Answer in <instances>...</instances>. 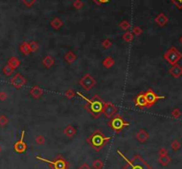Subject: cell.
Masks as SVG:
<instances>
[{
  "label": "cell",
  "instance_id": "1",
  "mask_svg": "<svg viewBox=\"0 0 182 169\" xmlns=\"http://www.w3.org/2000/svg\"><path fill=\"white\" fill-rule=\"evenodd\" d=\"M77 95L83 99L86 104L83 105V108L88 112L94 119H99L102 115V108L104 105V101L101 97L98 95H94L91 99L83 96V94L79 91H77Z\"/></svg>",
  "mask_w": 182,
  "mask_h": 169
},
{
  "label": "cell",
  "instance_id": "2",
  "mask_svg": "<svg viewBox=\"0 0 182 169\" xmlns=\"http://www.w3.org/2000/svg\"><path fill=\"white\" fill-rule=\"evenodd\" d=\"M110 140H111L110 136H106L99 129H96L87 137L86 142L95 151L98 152L99 151H101V149L105 145L109 144Z\"/></svg>",
  "mask_w": 182,
  "mask_h": 169
},
{
  "label": "cell",
  "instance_id": "3",
  "mask_svg": "<svg viewBox=\"0 0 182 169\" xmlns=\"http://www.w3.org/2000/svg\"><path fill=\"white\" fill-rule=\"evenodd\" d=\"M116 152L119 154L123 159H125V162L127 163V166H128L129 169H153V167L151 166L150 165L148 164L146 160H144L138 154L134 155L133 159L130 160V159H128L127 158H125V155L122 153L119 150H117Z\"/></svg>",
  "mask_w": 182,
  "mask_h": 169
},
{
  "label": "cell",
  "instance_id": "4",
  "mask_svg": "<svg viewBox=\"0 0 182 169\" xmlns=\"http://www.w3.org/2000/svg\"><path fill=\"white\" fill-rule=\"evenodd\" d=\"M108 126L115 133L118 134L122 132L125 128L130 127L131 124L129 121L125 120L120 114L116 113L112 118L109 119V120L108 121Z\"/></svg>",
  "mask_w": 182,
  "mask_h": 169
},
{
  "label": "cell",
  "instance_id": "5",
  "mask_svg": "<svg viewBox=\"0 0 182 169\" xmlns=\"http://www.w3.org/2000/svg\"><path fill=\"white\" fill-rule=\"evenodd\" d=\"M36 159L37 160H40V161L47 163L52 169H68L70 167V164L67 161V159L62 155H58L57 157L54 159H52V160L44 159V158L39 157V156H36Z\"/></svg>",
  "mask_w": 182,
  "mask_h": 169
},
{
  "label": "cell",
  "instance_id": "6",
  "mask_svg": "<svg viewBox=\"0 0 182 169\" xmlns=\"http://www.w3.org/2000/svg\"><path fill=\"white\" fill-rule=\"evenodd\" d=\"M163 59L171 66H173L175 64H178V62L181 59L182 53L179 51H178V49L176 47L172 46L171 48H169L163 53Z\"/></svg>",
  "mask_w": 182,
  "mask_h": 169
},
{
  "label": "cell",
  "instance_id": "7",
  "mask_svg": "<svg viewBox=\"0 0 182 169\" xmlns=\"http://www.w3.org/2000/svg\"><path fill=\"white\" fill-rule=\"evenodd\" d=\"M79 84L83 90L90 91L96 85V80L94 79V77L91 74H85L79 80Z\"/></svg>",
  "mask_w": 182,
  "mask_h": 169
},
{
  "label": "cell",
  "instance_id": "8",
  "mask_svg": "<svg viewBox=\"0 0 182 169\" xmlns=\"http://www.w3.org/2000/svg\"><path fill=\"white\" fill-rule=\"evenodd\" d=\"M144 95H145L146 101H147V108L152 107L158 100H160V99H164V98H165L164 96H158V95L153 90V89H151V88H149L147 91L144 92Z\"/></svg>",
  "mask_w": 182,
  "mask_h": 169
},
{
  "label": "cell",
  "instance_id": "9",
  "mask_svg": "<svg viewBox=\"0 0 182 169\" xmlns=\"http://www.w3.org/2000/svg\"><path fill=\"white\" fill-rule=\"evenodd\" d=\"M118 112L117 106L111 102H105L102 108V114H104L107 119H111Z\"/></svg>",
  "mask_w": 182,
  "mask_h": 169
},
{
  "label": "cell",
  "instance_id": "10",
  "mask_svg": "<svg viewBox=\"0 0 182 169\" xmlns=\"http://www.w3.org/2000/svg\"><path fill=\"white\" fill-rule=\"evenodd\" d=\"M24 136H25V130L23 129L21 131V138L19 139L15 144H13V151L15 152H17V153H24V152H26L27 149H28V145L24 142Z\"/></svg>",
  "mask_w": 182,
  "mask_h": 169
},
{
  "label": "cell",
  "instance_id": "11",
  "mask_svg": "<svg viewBox=\"0 0 182 169\" xmlns=\"http://www.w3.org/2000/svg\"><path fill=\"white\" fill-rule=\"evenodd\" d=\"M10 82L12 83V85L15 88V89L20 90V89H21V88L24 87V86L26 85L27 81L21 74L17 73V74H15L11 78Z\"/></svg>",
  "mask_w": 182,
  "mask_h": 169
},
{
  "label": "cell",
  "instance_id": "12",
  "mask_svg": "<svg viewBox=\"0 0 182 169\" xmlns=\"http://www.w3.org/2000/svg\"><path fill=\"white\" fill-rule=\"evenodd\" d=\"M133 103H134V105L136 107H139L141 109L147 108V101H146L144 92L139 93L135 97V98L133 99Z\"/></svg>",
  "mask_w": 182,
  "mask_h": 169
},
{
  "label": "cell",
  "instance_id": "13",
  "mask_svg": "<svg viewBox=\"0 0 182 169\" xmlns=\"http://www.w3.org/2000/svg\"><path fill=\"white\" fill-rule=\"evenodd\" d=\"M136 139L141 144H145L146 142L149 139V134L147 132L145 129L141 128L136 133Z\"/></svg>",
  "mask_w": 182,
  "mask_h": 169
},
{
  "label": "cell",
  "instance_id": "14",
  "mask_svg": "<svg viewBox=\"0 0 182 169\" xmlns=\"http://www.w3.org/2000/svg\"><path fill=\"white\" fill-rule=\"evenodd\" d=\"M29 94L33 98L35 99H39L40 97L44 95V90L40 88L38 85H35L30 88L29 90Z\"/></svg>",
  "mask_w": 182,
  "mask_h": 169
},
{
  "label": "cell",
  "instance_id": "15",
  "mask_svg": "<svg viewBox=\"0 0 182 169\" xmlns=\"http://www.w3.org/2000/svg\"><path fill=\"white\" fill-rule=\"evenodd\" d=\"M169 73L172 77L179 78L182 75V67L179 66V64H175L169 69Z\"/></svg>",
  "mask_w": 182,
  "mask_h": 169
},
{
  "label": "cell",
  "instance_id": "16",
  "mask_svg": "<svg viewBox=\"0 0 182 169\" xmlns=\"http://www.w3.org/2000/svg\"><path fill=\"white\" fill-rule=\"evenodd\" d=\"M63 134L68 138H72L77 135V129L72 125H68L63 129Z\"/></svg>",
  "mask_w": 182,
  "mask_h": 169
},
{
  "label": "cell",
  "instance_id": "17",
  "mask_svg": "<svg viewBox=\"0 0 182 169\" xmlns=\"http://www.w3.org/2000/svg\"><path fill=\"white\" fill-rule=\"evenodd\" d=\"M78 59V56L75 54V52L72 51H67L65 54H64V60L67 62L68 64H73L74 62L77 60Z\"/></svg>",
  "mask_w": 182,
  "mask_h": 169
},
{
  "label": "cell",
  "instance_id": "18",
  "mask_svg": "<svg viewBox=\"0 0 182 169\" xmlns=\"http://www.w3.org/2000/svg\"><path fill=\"white\" fill-rule=\"evenodd\" d=\"M42 64H43L44 67H46V68H51V67H53V65L55 64V60L53 59V58H52V56L47 55V56H46L44 59H43Z\"/></svg>",
  "mask_w": 182,
  "mask_h": 169
},
{
  "label": "cell",
  "instance_id": "19",
  "mask_svg": "<svg viewBox=\"0 0 182 169\" xmlns=\"http://www.w3.org/2000/svg\"><path fill=\"white\" fill-rule=\"evenodd\" d=\"M115 59L113 57L109 56L107 57V58H105L104 60L102 62V65H103V67L105 68H111V67H113L115 66Z\"/></svg>",
  "mask_w": 182,
  "mask_h": 169
},
{
  "label": "cell",
  "instance_id": "20",
  "mask_svg": "<svg viewBox=\"0 0 182 169\" xmlns=\"http://www.w3.org/2000/svg\"><path fill=\"white\" fill-rule=\"evenodd\" d=\"M7 65H9L11 67H13V68L15 70L17 67H20L21 61H20V59H19L18 58H16V57H11L10 59H8V61H7Z\"/></svg>",
  "mask_w": 182,
  "mask_h": 169
},
{
  "label": "cell",
  "instance_id": "21",
  "mask_svg": "<svg viewBox=\"0 0 182 169\" xmlns=\"http://www.w3.org/2000/svg\"><path fill=\"white\" fill-rule=\"evenodd\" d=\"M20 51H21V53H22L23 55H25V56L29 55V54L31 53L30 49H29V44L26 43V42H23L21 45H20Z\"/></svg>",
  "mask_w": 182,
  "mask_h": 169
},
{
  "label": "cell",
  "instance_id": "22",
  "mask_svg": "<svg viewBox=\"0 0 182 169\" xmlns=\"http://www.w3.org/2000/svg\"><path fill=\"white\" fill-rule=\"evenodd\" d=\"M158 162L160 163L162 166H167L168 165L172 162V159H171V157L168 154V155L163 156V157H159L158 158Z\"/></svg>",
  "mask_w": 182,
  "mask_h": 169
},
{
  "label": "cell",
  "instance_id": "23",
  "mask_svg": "<svg viewBox=\"0 0 182 169\" xmlns=\"http://www.w3.org/2000/svg\"><path fill=\"white\" fill-rule=\"evenodd\" d=\"M156 23L158 24L159 26H164L167 23V21H168V18H167L166 16L164 15L163 13H160L159 15L157 16L156 18Z\"/></svg>",
  "mask_w": 182,
  "mask_h": 169
},
{
  "label": "cell",
  "instance_id": "24",
  "mask_svg": "<svg viewBox=\"0 0 182 169\" xmlns=\"http://www.w3.org/2000/svg\"><path fill=\"white\" fill-rule=\"evenodd\" d=\"M92 166H93L94 169H102L103 166H104V162L99 159H94V161H93Z\"/></svg>",
  "mask_w": 182,
  "mask_h": 169
},
{
  "label": "cell",
  "instance_id": "25",
  "mask_svg": "<svg viewBox=\"0 0 182 169\" xmlns=\"http://www.w3.org/2000/svg\"><path fill=\"white\" fill-rule=\"evenodd\" d=\"M46 137L43 135H37L35 137V143L36 145H44L46 144Z\"/></svg>",
  "mask_w": 182,
  "mask_h": 169
},
{
  "label": "cell",
  "instance_id": "26",
  "mask_svg": "<svg viewBox=\"0 0 182 169\" xmlns=\"http://www.w3.org/2000/svg\"><path fill=\"white\" fill-rule=\"evenodd\" d=\"M14 71V69L13 68V67H11L9 65H5L4 68H3V73H4V74L6 75V76H10L13 74V73Z\"/></svg>",
  "mask_w": 182,
  "mask_h": 169
},
{
  "label": "cell",
  "instance_id": "27",
  "mask_svg": "<svg viewBox=\"0 0 182 169\" xmlns=\"http://www.w3.org/2000/svg\"><path fill=\"white\" fill-rule=\"evenodd\" d=\"M64 96L67 97L68 99H72L77 96V91H75L74 90H67L64 92Z\"/></svg>",
  "mask_w": 182,
  "mask_h": 169
},
{
  "label": "cell",
  "instance_id": "28",
  "mask_svg": "<svg viewBox=\"0 0 182 169\" xmlns=\"http://www.w3.org/2000/svg\"><path fill=\"white\" fill-rule=\"evenodd\" d=\"M171 148L174 151H177L179 149L181 148V144L179 143V140H173L171 144Z\"/></svg>",
  "mask_w": 182,
  "mask_h": 169
},
{
  "label": "cell",
  "instance_id": "29",
  "mask_svg": "<svg viewBox=\"0 0 182 169\" xmlns=\"http://www.w3.org/2000/svg\"><path fill=\"white\" fill-rule=\"evenodd\" d=\"M51 25L52 26V28H53L54 29H59V28L62 26V22L61 21L60 19L56 18L55 20H53V21L51 22Z\"/></svg>",
  "mask_w": 182,
  "mask_h": 169
},
{
  "label": "cell",
  "instance_id": "30",
  "mask_svg": "<svg viewBox=\"0 0 182 169\" xmlns=\"http://www.w3.org/2000/svg\"><path fill=\"white\" fill-rule=\"evenodd\" d=\"M181 111L179 108H175V109H173L172 112H171V115H172V118L174 119H179L181 116Z\"/></svg>",
  "mask_w": 182,
  "mask_h": 169
},
{
  "label": "cell",
  "instance_id": "31",
  "mask_svg": "<svg viewBox=\"0 0 182 169\" xmlns=\"http://www.w3.org/2000/svg\"><path fill=\"white\" fill-rule=\"evenodd\" d=\"M9 119L7 118L5 115L4 114H2V115H0V126H2V127H5V125H7L8 123H9Z\"/></svg>",
  "mask_w": 182,
  "mask_h": 169
},
{
  "label": "cell",
  "instance_id": "32",
  "mask_svg": "<svg viewBox=\"0 0 182 169\" xmlns=\"http://www.w3.org/2000/svg\"><path fill=\"white\" fill-rule=\"evenodd\" d=\"M29 49H30V51L32 52H36V51H38V44H37V43L36 42H31V43H29Z\"/></svg>",
  "mask_w": 182,
  "mask_h": 169
},
{
  "label": "cell",
  "instance_id": "33",
  "mask_svg": "<svg viewBox=\"0 0 182 169\" xmlns=\"http://www.w3.org/2000/svg\"><path fill=\"white\" fill-rule=\"evenodd\" d=\"M123 39H124L125 42L130 43V42H131L133 40V36L131 34L130 32H127V33H125V35L123 36Z\"/></svg>",
  "mask_w": 182,
  "mask_h": 169
},
{
  "label": "cell",
  "instance_id": "34",
  "mask_svg": "<svg viewBox=\"0 0 182 169\" xmlns=\"http://www.w3.org/2000/svg\"><path fill=\"white\" fill-rule=\"evenodd\" d=\"M112 46V42L110 41L109 39H105L102 42V47L104 48V49H109L110 47Z\"/></svg>",
  "mask_w": 182,
  "mask_h": 169
},
{
  "label": "cell",
  "instance_id": "35",
  "mask_svg": "<svg viewBox=\"0 0 182 169\" xmlns=\"http://www.w3.org/2000/svg\"><path fill=\"white\" fill-rule=\"evenodd\" d=\"M158 154H159V157H163V156H166L168 155V151H167V149L165 148H161L159 150V151H158Z\"/></svg>",
  "mask_w": 182,
  "mask_h": 169
},
{
  "label": "cell",
  "instance_id": "36",
  "mask_svg": "<svg viewBox=\"0 0 182 169\" xmlns=\"http://www.w3.org/2000/svg\"><path fill=\"white\" fill-rule=\"evenodd\" d=\"M179 9H182V0H171Z\"/></svg>",
  "mask_w": 182,
  "mask_h": 169
},
{
  "label": "cell",
  "instance_id": "37",
  "mask_svg": "<svg viewBox=\"0 0 182 169\" xmlns=\"http://www.w3.org/2000/svg\"><path fill=\"white\" fill-rule=\"evenodd\" d=\"M6 98H7V94L5 91H1L0 92V100L1 101H5Z\"/></svg>",
  "mask_w": 182,
  "mask_h": 169
},
{
  "label": "cell",
  "instance_id": "38",
  "mask_svg": "<svg viewBox=\"0 0 182 169\" xmlns=\"http://www.w3.org/2000/svg\"><path fill=\"white\" fill-rule=\"evenodd\" d=\"M78 169H92V168H91V166H90L87 163L84 162L83 164L80 165V166L78 167Z\"/></svg>",
  "mask_w": 182,
  "mask_h": 169
},
{
  "label": "cell",
  "instance_id": "39",
  "mask_svg": "<svg viewBox=\"0 0 182 169\" xmlns=\"http://www.w3.org/2000/svg\"><path fill=\"white\" fill-rule=\"evenodd\" d=\"M23 2L25 3V5L28 6H31L34 3H35V0H23Z\"/></svg>",
  "mask_w": 182,
  "mask_h": 169
},
{
  "label": "cell",
  "instance_id": "40",
  "mask_svg": "<svg viewBox=\"0 0 182 169\" xmlns=\"http://www.w3.org/2000/svg\"><path fill=\"white\" fill-rule=\"evenodd\" d=\"M109 0H94V2L98 5H100V4H105V3H108Z\"/></svg>",
  "mask_w": 182,
  "mask_h": 169
},
{
  "label": "cell",
  "instance_id": "41",
  "mask_svg": "<svg viewBox=\"0 0 182 169\" xmlns=\"http://www.w3.org/2000/svg\"><path fill=\"white\" fill-rule=\"evenodd\" d=\"M134 34H135L136 36H140V35L141 34V28H136L135 29H134Z\"/></svg>",
  "mask_w": 182,
  "mask_h": 169
},
{
  "label": "cell",
  "instance_id": "42",
  "mask_svg": "<svg viewBox=\"0 0 182 169\" xmlns=\"http://www.w3.org/2000/svg\"><path fill=\"white\" fill-rule=\"evenodd\" d=\"M121 26H122V28H123V29H126V28L128 27V25L126 24V23H123V24H121Z\"/></svg>",
  "mask_w": 182,
  "mask_h": 169
},
{
  "label": "cell",
  "instance_id": "43",
  "mask_svg": "<svg viewBox=\"0 0 182 169\" xmlns=\"http://www.w3.org/2000/svg\"><path fill=\"white\" fill-rule=\"evenodd\" d=\"M76 6H77V8H80V6H81V4H80L79 2H78V3L76 4Z\"/></svg>",
  "mask_w": 182,
  "mask_h": 169
},
{
  "label": "cell",
  "instance_id": "44",
  "mask_svg": "<svg viewBox=\"0 0 182 169\" xmlns=\"http://www.w3.org/2000/svg\"><path fill=\"white\" fill-rule=\"evenodd\" d=\"M123 169H129V167H128V166L126 165V166H125V167H124V168H123Z\"/></svg>",
  "mask_w": 182,
  "mask_h": 169
},
{
  "label": "cell",
  "instance_id": "45",
  "mask_svg": "<svg viewBox=\"0 0 182 169\" xmlns=\"http://www.w3.org/2000/svg\"><path fill=\"white\" fill-rule=\"evenodd\" d=\"M179 42H180V43H181V44H182V36H181V37L179 38Z\"/></svg>",
  "mask_w": 182,
  "mask_h": 169
},
{
  "label": "cell",
  "instance_id": "46",
  "mask_svg": "<svg viewBox=\"0 0 182 169\" xmlns=\"http://www.w3.org/2000/svg\"><path fill=\"white\" fill-rule=\"evenodd\" d=\"M1 151H2V148H1V146H0V152H1Z\"/></svg>",
  "mask_w": 182,
  "mask_h": 169
}]
</instances>
